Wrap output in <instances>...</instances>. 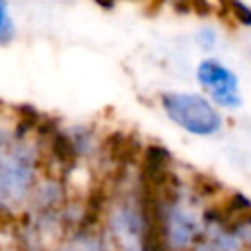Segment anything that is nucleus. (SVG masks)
<instances>
[{
    "mask_svg": "<svg viewBox=\"0 0 251 251\" xmlns=\"http://www.w3.org/2000/svg\"><path fill=\"white\" fill-rule=\"evenodd\" d=\"M41 173L43 157L37 139L0 127V224L22 218Z\"/></svg>",
    "mask_w": 251,
    "mask_h": 251,
    "instance_id": "f257e3e1",
    "label": "nucleus"
},
{
    "mask_svg": "<svg viewBox=\"0 0 251 251\" xmlns=\"http://www.w3.org/2000/svg\"><path fill=\"white\" fill-rule=\"evenodd\" d=\"M159 104L165 116L182 131L196 137L216 135L224 127V118L218 108L196 92H163Z\"/></svg>",
    "mask_w": 251,
    "mask_h": 251,
    "instance_id": "f03ea898",
    "label": "nucleus"
},
{
    "mask_svg": "<svg viewBox=\"0 0 251 251\" xmlns=\"http://www.w3.org/2000/svg\"><path fill=\"white\" fill-rule=\"evenodd\" d=\"M196 80L216 108L237 110L243 104L237 75L218 59L200 61L196 67Z\"/></svg>",
    "mask_w": 251,
    "mask_h": 251,
    "instance_id": "7ed1b4c3",
    "label": "nucleus"
},
{
    "mask_svg": "<svg viewBox=\"0 0 251 251\" xmlns=\"http://www.w3.org/2000/svg\"><path fill=\"white\" fill-rule=\"evenodd\" d=\"M224 14L239 25H251V6L243 0H220Z\"/></svg>",
    "mask_w": 251,
    "mask_h": 251,
    "instance_id": "20e7f679",
    "label": "nucleus"
},
{
    "mask_svg": "<svg viewBox=\"0 0 251 251\" xmlns=\"http://www.w3.org/2000/svg\"><path fill=\"white\" fill-rule=\"evenodd\" d=\"M16 35V25L10 16L8 0H0V45H8Z\"/></svg>",
    "mask_w": 251,
    "mask_h": 251,
    "instance_id": "39448f33",
    "label": "nucleus"
},
{
    "mask_svg": "<svg viewBox=\"0 0 251 251\" xmlns=\"http://www.w3.org/2000/svg\"><path fill=\"white\" fill-rule=\"evenodd\" d=\"M198 43H200V47L202 49H212L214 45H216V41H218V35H216V31L214 29H210V27H204V29H200L198 31Z\"/></svg>",
    "mask_w": 251,
    "mask_h": 251,
    "instance_id": "423d86ee",
    "label": "nucleus"
},
{
    "mask_svg": "<svg viewBox=\"0 0 251 251\" xmlns=\"http://www.w3.org/2000/svg\"><path fill=\"white\" fill-rule=\"evenodd\" d=\"M94 2H96L98 6H102L104 10H112V8L116 6V2H118V0H94Z\"/></svg>",
    "mask_w": 251,
    "mask_h": 251,
    "instance_id": "0eeeda50",
    "label": "nucleus"
}]
</instances>
